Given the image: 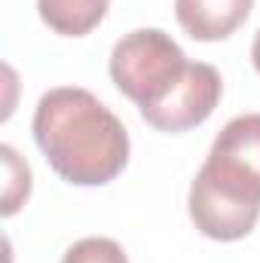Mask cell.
<instances>
[{"instance_id":"obj_1","label":"cell","mask_w":260,"mask_h":263,"mask_svg":"<svg viewBox=\"0 0 260 263\" xmlns=\"http://www.w3.org/2000/svg\"><path fill=\"white\" fill-rule=\"evenodd\" d=\"M31 129L49 168L73 187L110 184L129 162L126 126L86 89H49L37 101Z\"/></svg>"},{"instance_id":"obj_2","label":"cell","mask_w":260,"mask_h":263,"mask_svg":"<svg viewBox=\"0 0 260 263\" xmlns=\"http://www.w3.org/2000/svg\"><path fill=\"white\" fill-rule=\"evenodd\" d=\"M190 220L205 239H245L260 217V114H242L217 132L190 184Z\"/></svg>"},{"instance_id":"obj_3","label":"cell","mask_w":260,"mask_h":263,"mask_svg":"<svg viewBox=\"0 0 260 263\" xmlns=\"http://www.w3.org/2000/svg\"><path fill=\"white\" fill-rule=\"evenodd\" d=\"M184 49L159 28H138L117 40L110 52V77L117 89L141 107L156 104L187 70Z\"/></svg>"},{"instance_id":"obj_4","label":"cell","mask_w":260,"mask_h":263,"mask_svg":"<svg viewBox=\"0 0 260 263\" xmlns=\"http://www.w3.org/2000/svg\"><path fill=\"white\" fill-rule=\"evenodd\" d=\"M220 95H224V80L217 67L205 65V62H190L184 77L156 104L141 107V117L156 132L181 135V132L202 126L220 104Z\"/></svg>"},{"instance_id":"obj_5","label":"cell","mask_w":260,"mask_h":263,"mask_svg":"<svg viewBox=\"0 0 260 263\" xmlns=\"http://www.w3.org/2000/svg\"><path fill=\"white\" fill-rule=\"evenodd\" d=\"M251 6L254 0H175V15L193 40L217 43L248 22Z\"/></svg>"},{"instance_id":"obj_6","label":"cell","mask_w":260,"mask_h":263,"mask_svg":"<svg viewBox=\"0 0 260 263\" xmlns=\"http://www.w3.org/2000/svg\"><path fill=\"white\" fill-rule=\"evenodd\" d=\"M110 0H37L43 25L62 37H86L107 15Z\"/></svg>"},{"instance_id":"obj_7","label":"cell","mask_w":260,"mask_h":263,"mask_svg":"<svg viewBox=\"0 0 260 263\" xmlns=\"http://www.w3.org/2000/svg\"><path fill=\"white\" fill-rule=\"evenodd\" d=\"M0 156H3V172H6V184H3V214L9 217V214L18 211V205L31 193V168H28V162L18 159V153L9 144L0 147Z\"/></svg>"},{"instance_id":"obj_8","label":"cell","mask_w":260,"mask_h":263,"mask_svg":"<svg viewBox=\"0 0 260 263\" xmlns=\"http://www.w3.org/2000/svg\"><path fill=\"white\" fill-rule=\"evenodd\" d=\"M62 263H129L120 242L104 236H86L65 251Z\"/></svg>"},{"instance_id":"obj_9","label":"cell","mask_w":260,"mask_h":263,"mask_svg":"<svg viewBox=\"0 0 260 263\" xmlns=\"http://www.w3.org/2000/svg\"><path fill=\"white\" fill-rule=\"evenodd\" d=\"M251 62H254V70L260 73V31L254 37V43H251Z\"/></svg>"}]
</instances>
